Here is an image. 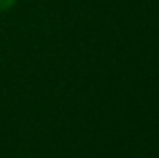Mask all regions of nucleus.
<instances>
[{
  "label": "nucleus",
  "mask_w": 159,
  "mask_h": 158,
  "mask_svg": "<svg viewBox=\"0 0 159 158\" xmlns=\"http://www.w3.org/2000/svg\"><path fill=\"white\" fill-rule=\"evenodd\" d=\"M16 2H17V0H0V12L11 9V8L16 5Z\"/></svg>",
  "instance_id": "obj_1"
}]
</instances>
